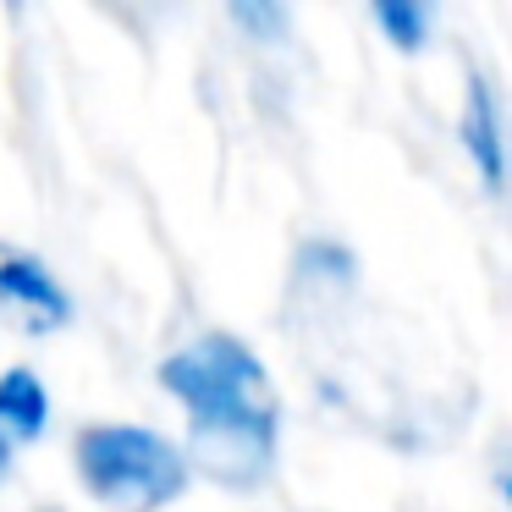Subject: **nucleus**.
<instances>
[{"label":"nucleus","instance_id":"nucleus-1","mask_svg":"<svg viewBox=\"0 0 512 512\" xmlns=\"http://www.w3.org/2000/svg\"><path fill=\"white\" fill-rule=\"evenodd\" d=\"M160 386L188 413V457L226 490H254L276 468L281 397L259 353L232 331H204L160 364Z\"/></svg>","mask_w":512,"mask_h":512},{"label":"nucleus","instance_id":"nucleus-2","mask_svg":"<svg viewBox=\"0 0 512 512\" xmlns=\"http://www.w3.org/2000/svg\"><path fill=\"white\" fill-rule=\"evenodd\" d=\"M72 457L83 490L111 512H160L188 490V457L149 424H89Z\"/></svg>","mask_w":512,"mask_h":512},{"label":"nucleus","instance_id":"nucleus-3","mask_svg":"<svg viewBox=\"0 0 512 512\" xmlns=\"http://www.w3.org/2000/svg\"><path fill=\"white\" fill-rule=\"evenodd\" d=\"M0 303L12 314H23L28 331H61V325H72V292L34 254L0 259Z\"/></svg>","mask_w":512,"mask_h":512},{"label":"nucleus","instance_id":"nucleus-4","mask_svg":"<svg viewBox=\"0 0 512 512\" xmlns=\"http://www.w3.org/2000/svg\"><path fill=\"white\" fill-rule=\"evenodd\" d=\"M463 149L479 166V182L490 193H501L507 182V155H501V105L479 72H468V94H463Z\"/></svg>","mask_w":512,"mask_h":512},{"label":"nucleus","instance_id":"nucleus-5","mask_svg":"<svg viewBox=\"0 0 512 512\" xmlns=\"http://www.w3.org/2000/svg\"><path fill=\"white\" fill-rule=\"evenodd\" d=\"M50 430V391L28 364H12L0 375V441H12L17 452L34 446Z\"/></svg>","mask_w":512,"mask_h":512},{"label":"nucleus","instance_id":"nucleus-6","mask_svg":"<svg viewBox=\"0 0 512 512\" xmlns=\"http://www.w3.org/2000/svg\"><path fill=\"white\" fill-rule=\"evenodd\" d=\"M375 28L391 39V50L397 56H419L424 45H430V28H435V12L430 6H419V0H375Z\"/></svg>","mask_w":512,"mask_h":512},{"label":"nucleus","instance_id":"nucleus-7","mask_svg":"<svg viewBox=\"0 0 512 512\" xmlns=\"http://www.w3.org/2000/svg\"><path fill=\"white\" fill-rule=\"evenodd\" d=\"M232 23L243 28V34L265 39V45H276V39L287 34V12H281V6H265V0H237Z\"/></svg>","mask_w":512,"mask_h":512},{"label":"nucleus","instance_id":"nucleus-8","mask_svg":"<svg viewBox=\"0 0 512 512\" xmlns=\"http://www.w3.org/2000/svg\"><path fill=\"white\" fill-rule=\"evenodd\" d=\"M12 463H17V446H12V441H0V479L12 474Z\"/></svg>","mask_w":512,"mask_h":512}]
</instances>
